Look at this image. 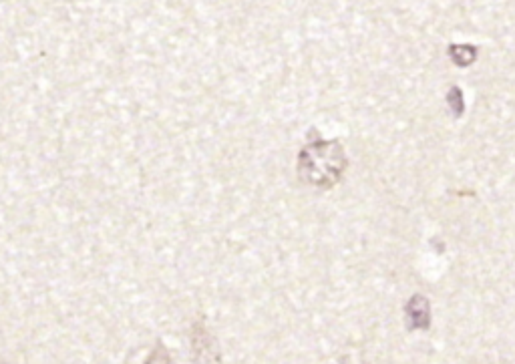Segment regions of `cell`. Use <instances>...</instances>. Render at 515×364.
I'll return each instance as SVG.
<instances>
[{
  "mask_svg": "<svg viewBox=\"0 0 515 364\" xmlns=\"http://www.w3.org/2000/svg\"><path fill=\"white\" fill-rule=\"evenodd\" d=\"M447 101H449V105H451V109H453L455 115H461V113H463V97H461V91H459L457 87H453V89L449 91Z\"/></svg>",
  "mask_w": 515,
  "mask_h": 364,
  "instance_id": "8992f818",
  "label": "cell"
},
{
  "mask_svg": "<svg viewBox=\"0 0 515 364\" xmlns=\"http://www.w3.org/2000/svg\"><path fill=\"white\" fill-rule=\"evenodd\" d=\"M0 364H5V362H0Z\"/></svg>",
  "mask_w": 515,
  "mask_h": 364,
  "instance_id": "52a82bcc",
  "label": "cell"
},
{
  "mask_svg": "<svg viewBox=\"0 0 515 364\" xmlns=\"http://www.w3.org/2000/svg\"><path fill=\"white\" fill-rule=\"evenodd\" d=\"M407 324L411 330H427L431 324V306L429 300L421 294H415L405 308Z\"/></svg>",
  "mask_w": 515,
  "mask_h": 364,
  "instance_id": "3957f363",
  "label": "cell"
},
{
  "mask_svg": "<svg viewBox=\"0 0 515 364\" xmlns=\"http://www.w3.org/2000/svg\"><path fill=\"white\" fill-rule=\"evenodd\" d=\"M298 175L314 188H332L347 169V153L338 141L308 143L298 155Z\"/></svg>",
  "mask_w": 515,
  "mask_h": 364,
  "instance_id": "6da1fadb",
  "label": "cell"
},
{
  "mask_svg": "<svg viewBox=\"0 0 515 364\" xmlns=\"http://www.w3.org/2000/svg\"><path fill=\"white\" fill-rule=\"evenodd\" d=\"M192 356H194L196 364H222L220 346L204 326H198L194 330Z\"/></svg>",
  "mask_w": 515,
  "mask_h": 364,
  "instance_id": "7a4b0ae2",
  "label": "cell"
},
{
  "mask_svg": "<svg viewBox=\"0 0 515 364\" xmlns=\"http://www.w3.org/2000/svg\"><path fill=\"white\" fill-rule=\"evenodd\" d=\"M143 364H176V362H174V358L169 356V352L163 346H157Z\"/></svg>",
  "mask_w": 515,
  "mask_h": 364,
  "instance_id": "5b68a950",
  "label": "cell"
},
{
  "mask_svg": "<svg viewBox=\"0 0 515 364\" xmlns=\"http://www.w3.org/2000/svg\"><path fill=\"white\" fill-rule=\"evenodd\" d=\"M449 57L459 67H469L477 59V49L471 45H451Z\"/></svg>",
  "mask_w": 515,
  "mask_h": 364,
  "instance_id": "277c9868",
  "label": "cell"
}]
</instances>
